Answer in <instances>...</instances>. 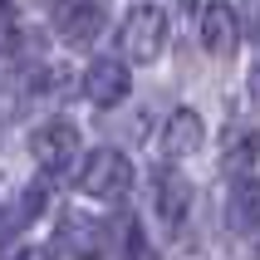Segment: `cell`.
I'll return each instance as SVG.
<instances>
[{"mask_svg": "<svg viewBox=\"0 0 260 260\" xmlns=\"http://www.w3.org/2000/svg\"><path fill=\"white\" fill-rule=\"evenodd\" d=\"M167 29H172L167 10L152 5V0H143V5L128 10V20H123V29H118V49H123L133 64H152V59L167 49Z\"/></svg>", "mask_w": 260, "mask_h": 260, "instance_id": "1", "label": "cell"}, {"mask_svg": "<svg viewBox=\"0 0 260 260\" xmlns=\"http://www.w3.org/2000/svg\"><path fill=\"white\" fill-rule=\"evenodd\" d=\"M128 187H133V162L118 147H93L88 162L79 167V191L93 202H118V197H128Z\"/></svg>", "mask_w": 260, "mask_h": 260, "instance_id": "2", "label": "cell"}, {"mask_svg": "<svg viewBox=\"0 0 260 260\" xmlns=\"http://www.w3.org/2000/svg\"><path fill=\"white\" fill-rule=\"evenodd\" d=\"M29 152L40 162L44 172H64L74 157H79V128H74L69 118H49L40 128L29 133Z\"/></svg>", "mask_w": 260, "mask_h": 260, "instance_id": "3", "label": "cell"}, {"mask_svg": "<svg viewBox=\"0 0 260 260\" xmlns=\"http://www.w3.org/2000/svg\"><path fill=\"white\" fill-rule=\"evenodd\" d=\"M108 25V0H64L54 10V29L69 44H93Z\"/></svg>", "mask_w": 260, "mask_h": 260, "instance_id": "4", "label": "cell"}, {"mask_svg": "<svg viewBox=\"0 0 260 260\" xmlns=\"http://www.w3.org/2000/svg\"><path fill=\"white\" fill-rule=\"evenodd\" d=\"M128 64L123 59H93L84 69V93L88 103H99V108H113V103L128 99Z\"/></svg>", "mask_w": 260, "mask_h": 260, "instance_id": "5", "label": "cell"}, {"mask_svg": "<svg viewBox=\"0 0 260 260\" xmlns=\"http://www.w3.org/2000/svg\"><path fill=\"white\" fill-rule=\"evenodd\" d=\"M226 226L236 236H250L260 231V177H236L231 191H226Z\"/></svg>", "mask_w": 260, "mask_h": 260, "instance_id": "6", "label": "cell"}, {"mask_svg": "<svg viewBox=\"0 0 260 260\" xmlns=\"http://www.w3.org/2000/svg\"><path fill=\"white\" fill-rule=\"evenodd\" d=\"M202 44L211 49V54H231L236 44H241V15L226 5V0H211V5H202Z\"/></svg>", "mask_w": 260, "mask_h": 260, "instance_id": "7", "label": "cell"}, {"mask_svg": "<svg viewBox=\"0 0 260 260\" xmlns=\"http://www.w3.org/2000/svg\"><path fill=\"white\" fill-rule=\"evenodd\" d=\"M157 147H162V157H191L197 147H202V118L191 113V108H177L167 123H162V138H157Z\"/></svg>", "mask_w": 260, "mask_h": 260, "instance_id": "8", "label": "cell"}, {"mask_svg": "<svg viewBox=\"0 0 260 260\" xmlns=\"http://www.w3.org/2000/svg\"><path fill=\"white\" fill-rule=\"evenodd\" d=\"M152 206H157V221L167 226V231H177L182 221H187V206H191V187L182 172H162L157 177V197H152Z\"/></svg>", "mask_w": 260, "mask_h": 260, "instance_id": "9", "label": "cell"}, {"mask_svg": "<svg viewBox=\"0 0 260 260\" xmlns=\"http://www.w3.org/2000/svg\"><path fill=\"white\" fill-rule=\"evenodd\" d=\"M59 241H64L74 255H93V250L103 246V226H99V221H84V216H69Z\"/></svg>", "mask_w": 260, "mask_h": 260, "instance_id": "10", "label": "cell"}, {"mask_svg": "<svg viewBox=\"0 0 260 260\" xmlns=\"http://www.w3.org/2000/svg\"><path fill=\"white\" fill-rule=\"evenodd\" d=\"M29 221H35V216H29V206H25V202L15 206V211H10V206H0V250L10 246L15 236H20V226H29Z\"/></svg>", "mask_w": 260, "mask_h": 260, "instance_id": "11", "label": "cell"}, {"mask_svg": "<svg viewBox=\"0 0 260 260\" xmlns=\"http://www.w3.org/2000/svg\"><path fill=\"white\" fill-rule=\"evenodd\" d=\"M59 84H69V74L59 69V64H44V69L29 74V88L35 93H59Z\"/></svg>", "mask_w": 260, "mask_h": 260, "instance_id": "12", "label": "cell"}, {"mask_svg": "<svg viewBox=\"0 0 260 260\" xmlns=\"http://www.w3.org/2000/svg\"><path fill=\"white\" fill-rule=\"evenodd\" d=\"M15 40H20V29H15V10H10V0H0V49L10 54Z\"/></svg>", "mask_w": 260, "mask_h": 260, "instance_id": "13", "label": "cell"}, {"mask_svg": "<svg viewBox=\"0 0 260 260\" xmlns=\"http://www.w3.org/2000/svg\"><path fill=\"white\" fill-rule=\"evenodd\" d=\"M10 260H54V250L49 246H15Z\"/></svg>", "mask_w": 260, "mask_h": 260, "instance_id": "14", "label": "cell"}, {"mask_svg": "<svg viewBox=\"0 0 260 260\" xmlns=\"http://www.w3.org/2000/svg\"><path fill=\"white\" fill-rule=\"evenodd\" d=\"M250 88H255V103H260V69L250 74Z\"/></svg>", "mask_w": 260, "mask_h": 260, "instance_id": "15", "label": "cell"}, {"mask_svg": "<svg viewBox=\"0 0 260 260\" xmlns=\"http://www.w3.org/2000/svg\"><path fill=\"white\" fill-rule=\"evenodd\" d=\"M255 40H260V15H255Z\"/></svg>", "mask_w": 260, "mask_h": 260, "instance_id": "16", "label": "cell"}, {"mask_svg": "<svg viewBox=\"0 0 260 260\" xmlns=\"http://www.w3.org/2000/svg\"><path fill=\"white\" fill-rule=\"evenodd\" d=\"M59 5H64V0H59Z\"/></svg>", "mask_w": 260, "mask_h": 260, "instance_id": "17", "label": "cell"}]
</instances>
